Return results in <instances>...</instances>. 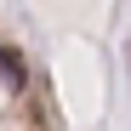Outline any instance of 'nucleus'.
Instances as JSON below:
<instances>
[{"label":"nucleus","instance_id":"f257e3e1","mask_svg":"<svg viewBox=\"0 0 131 131\" xmlns=\"http://www.w3.org/2000/svg\"><path fill=\"white\" fill-rule=\"evenodd\" d=\"M0 80H6V85H23V63H17L12 51H0Z\"/></svg>","mask_w":131,"mask_h":131}]
</instances>
